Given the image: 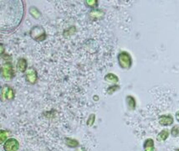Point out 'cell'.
Returning a JSON list of instances; mask_svg holds the SVG:
<instances>
[{
  "label": "cell",
  "instance_id": "cell-1",
  "mask_svg": "<svg viewBox=\"0 0 179 151\" xmlns=\"http://www.w3.org/2000/svg\"><path fill=\"white\" fill-rule=\"evenodd\" d=\"M30 36L36 41H42L46 37L45 30L41 26H35L30 30Z\"/></svg>",
  "mask_w": 179,
  "mask_h": 151
},
{
  "label": "cell",
  "instance_id": "cell-2",
  "mask_svg": "<svg viewBox=\"0 0 179 151\" xmlns=\"http://www.w3.org/2000/svg\"><path fill=\"white\" fill-rule=\"evenodd\" d=\"M118 61L121 68L129 69L131 65V55L127 52H121L118 55Z\"/></svg>",
  "mask_w": 179,
  "mask_h": 151
},
{
  "label": "cell",
  "instance_id": "cell-3",
  "mask_svg": "<svg viewBox=\"0 0 179 151\" xmlns=\"http://www.w3.org/2000/svg\"><path fill=\"white\" fill-rule=\"evenodd\" d=\"M2 75L5 79H12L13 78L14 72L11 63L8 62V63L4 64V65L2 66Z\"/></svg>",
  "mask_w": 179,
  "mask_h": 151
},
{
  "label": "cell",
  "instance_id": "cell-4",
  "mask_svg": "<svg viewBox=\"0 0 179 151\" xmlns=\"http://www.w3.org/2000/svg\"><path fill=\"white\" fill-rule=\"evenodd\" d=\"M19 147V144L15 139H8L4 143V149L5 151H17Z\"/></svg>",
  "mask_w": 179,
  "mask_h": 151
},
{
  "label": "cell",
  "instance_id": "cell-5",
  "mask_svg": "<svg viewBox=\"0 0 179 151\" xmlns=\"http://www.w3.org/2000/svg\"><path fill=\"white\" fill-rule=\"evenodd\" d=\"M26 80H27L28 83H29L30 84H35L37 82V79H38V76H37V72L35 71V69L29 68L26 71Z\"/></svg>",
  "mask_w": 179,
  "mask_h": 151
},
{
  "label": "cell",
  "instance_id": "cell-6",
  "mask_svg": "<svg viewBox=\"0 0 179 151\" xmlns=\"http://www.w3.org/2000/svg\"><path fill=\"white\" fill-rule=\"evenodd\" d=\"M2 97H6L8 100L13 99L14 97V90L11 89L10 87H8V86H4L2 89Z\"/></svg>",
  "mask_w": 179,
  "mask_h": 151
},
{
  "label": "cell",
  "instance_id": "cell-7",
  "mask_svg": "<svg viewBox=\"0 0 179 151\" xmlns=\"http://www.w3.org/2000/svg\"><path fill=\"white\" fill-rule=\"evenodd\" d=\"M17 70L21 72L27 71V61L24 58H20L17 62Z\"/></svg>",
  "mask_w": 179,
  "mask_h": 151
},
{
  "label": "cell",
  "instance_id": "cell-8",
  "mask_svg": "<svg viewBox=\"0 0 179 151\" xmlns=\"http://www.w3.org/2000/svg\"><path fill=\"white\" fill-rule=\"evenodd\" d=\"M159 123L162 125H171L173 123V118L171 116H162L159 118Z\"/></svg>",
  "mask_w": 179,
  "mask_h": 151
},
{
  "label": "cell",
  "instance_id": "cell-9",
  "mask_svg": "<svg viewBox=\"0 0 179 151\" xmlns=\"http://www.w3.org/2000/svg\"><path fill=\"white\" fill-rule=\"evenodd\" d=\"M105 80H106V82H108V83H113V84H116V83H118V81H119L117 76L114 75L112 73H110V74H108V75L106 76Z\"/></svg>",
  "mask_w": 179,
  "mask_h": 151
},
{
  "label": "cell",
  "instance_id": "cell-10",
  "mask_svg": "<svg viewBox=\"0 0 179 151\" xmlns=\"http://www.w3.org/2000/svg\"><path fill=\"white\" fill-rule=\"evenodd\" d=\"M168 135H169L168 130H167V129H165V130H162V132L157 135V140L158 141L166 140V139L168 138Z\"/></svg>",
  "mask_w": 179,
  "mask_h": 151
},
{
  "label": "cell",
  "instance_id": "cell-11",
  "mask_svg": "<svg viewBox=\"0 0 179 151\" xmlns=\"http://www.w3.org/2000/svg\"><path fill=\"white\" fill-rule=\"evenodd\" d=\"M29 13L31 14L32 16L35 19H39V18L40 17V15H41V13L39 11V9L35 7H31L29 9Z\"/></svg>",
  "mask_w": 179,
  "mask_h": 151
},
{
  "label": "cell",
  "instance_id": "cell-12",
  "mask_svg": "<svg viewBox=\"0 0 179 151\" xmlns=\"http://www.w3.org/2000/svg\"><path fill=\"white\" fill-rule=\"evenodd\" d=\"M66 142L69 147L75 148V147H77V146L79 145L78 141L75 140V139H69V138H66Z\"/></svg>",
  "mask_w": 179,
  "mask_h": 151
},
{
  "label": "cell",
  "instance_id": "cell-13",
  "mask_svg": "<svg viewBox=\"0 0 179 151\" xmlns=\"http://www.w3.org/2000/svg\"><path fill=\"white\" fill-rule=\"evenodd\" d=\"M127 102L128 107H129V108L130 109H134L135 107H136V101L135 99L132 97H127Z\"/></svg>",
  "mask_w": 179,
  "mask_h": 151
},
{
  "label": "cell",
  "instance_id": "cell-14",
  "mask_svg": "<svg viewBox=\"0 0 179 151\" xmlns=\"http://www.w3.org/2000/svg\"><path fill=\"white\" fill-rule=\"evenodd\" d=\"M95 119H96V115L95 114H91L89 118H88V120H87V125L88 126H92V124L95 122Z\"/></svg>",
  "mask_w": 179,
  "mask_h": 151
},
{
  "label": "cell",
  "instance_id": "cell-15",
  "mask_svg": "<svg viewBox=\"0 0 179 151\" xmlns=\"http://www.w3.org/2000/svg\"><path fill=\"white\" fill-rule=\"evenodd\" d=\"M86 5H87L88 7L93 8L96 5L97 1L96 0H88V1H86Z\"/></svg>",
  "mask_w": 179,
  "mask_h": 151
},
{
  "label": "cell",
  "instance_id": "cell-16",
  "mask_svg": "<svg viewBox=\"0 0 179 151\" xmlns=\"http://www.w3.org/2000/svg\"><path fill=\"white\" fill-rule=\"evenodd\" d=\"M144 147L145 148L153 147V140H152V139H147V140L145 142Z\"/></svg>",
  "mask_w": 179,
  "mask_h": 151
},
{
  "label": "cell",
  "instance_id": "cell-17",
  "mask_svg": "<svg viewBox=\"0 0 179 151\" xmlns=\"http://www.w3.org/2000/svg\"><path fill=\"white\" fill-rule=\"evenodd\" d=\"M7 133L5 132V131L4 130H2L1 131V142L3 143L6 139H7Z\"/></svg>",
  "mask_w": 179,
  "mask_h": 151
},
{
  "label": "cell",
  "instance_id": "cell-18",
  "mask_svg": "<svg viewBox=\"0 0 179 151\" xmlns=\"http://www.w3.org/2000/svg\"><path fill=\"white\" fill-rule=\"evenodd\" d=\"M90 14H94L96 17H100V15H101V12L100 11H92Z\"/></svg>",
  "mask_w": 179,
  "mask_h": 151
},
{
  "label": "cell",
  "instance_id": "cell-19",
  "mask_svg": "<svg viewBox=\"0 0 179 151\" xmlns=\"http://www.w3.org/2000/svg\"><path fill=\"white\" fill-rule=\"evenodd\" d=\"M118 88H119L118 86H111V87H109L107 91H108V93H112V91H111V90H113V92H114V91H116V90L118 89Z\"/></svg>",
  "mask_w": 179,
  "mask_h": 151
},
{
  "label": "cell",
  "instance_id": "cell-20",
  "mask_svg": "<svg viewBox=\"0 0 179 151\" xmlns=\"http://www.w3.org/2000/svg\"><path fill=\"white\" fill-rule=\"evenodd\" d=\"M154 148L153 147H148V148H145V151H154Z\"/></svg>",
  "mask_w": 179,
  "mask_h": 151
},
{
  "label": "cell",
  "instance_id": "cell-21",
  "mask_svg": "<svg viewBox=\"0 0 179 151\" xmlns=\"http://www.w3.org/2000/svg\"><path fill=\"white\" fill-rule=\"evenodd\" d=\"M176 116H177V121L179 122V113H177V115H176Z\"/></svg>",
  "mask_w": 179,
  "mask_h": 151
},
{
  "label": "cell",
  "instance_id": "cell-22",
  "mask_svg": "<svg viewBox=\"0 0 179 151\" xmlns=\"http://www.w3.org/2000/svg\"><path fill=\"white\" fill-rule=\"evenodd\" d=\"M176 151H179V150H176Z\"/></svg>",
  "mask_w": 179,
  "mask_h": 151
}]
</instances>
